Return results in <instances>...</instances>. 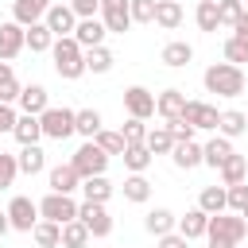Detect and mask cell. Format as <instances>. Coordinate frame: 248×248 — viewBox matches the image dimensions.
<instances>
[{
	"mask_svg": "<svg viewBox=\"0 0 248 248\" xmlns=\"http://www.w3.org/2000/svg\"><path fill=\"white\" fill-rule=\"evenodd\" d=\"M50 58H54V74H58L62 81H78V78L85 74V46H81L74 35H62V39H54V46H50Z\"/></svg>",
	"mask_w": 248,
	"mask_h": 248,
	"instance_id": "1",
	"label": "cell"
},
{
	"mask_svg": "<svg viewBox=\"0 0 248 248\" xmlns=\"http://www.w3.org/2000/svg\"><path fill=\"white\" fill-rule=\"evenodd\" d=\"M202 81H205V89L209 93H217V97H240L244 93V70L240 66H232V62H213L205 74H202Z\"/></svg>",
	"mask_w": 248,
	"mask_h": 248,
	"instance_id": "2",
	"label": "cell"
},
{
	"mask_svg": "<svg viewBox=\"0 0 248 248\" xmlns=\"http://www.w3.org/2000/svg\"><path fill=\"white\" fill-rule=\"evenodd\" d=\"M70 163H74V170H78L81 178H93V174H105V167H108V151L97 147L93 140H85V143L70 155Z\"/></svg>",
	"mask_w": 248,
	"mask_h": 248,
	"instance_id": "3",
	"label": "cell"
},
{
	"mask_svg": "<svg viewBox=\"0 0 248 248\" xmlns=\"http://www.w3.org/2000/svg\"><path fill=\"white\" fill-rule=\"evenodd\" d=\"M39 120H43V136L46 140H70L78 128H74V108H58V105H50L46 112H39Z\"/></svg>",
	"mask_w": 248,
	"mask_h": 248,
	"instance_id": "4",
	"label": "cell"
},
{
	"mask_svg": "<svg viewBox=\"0 0 248 248\" xmlns=\"http://www.w3.org/2000/svg\"><path fill=\"white\" fill-rule=\"evenodd\" d=\"M39 202H31V198H23V194H16L12 202H8V221H12V229L16 232H31L35 225H39Z\"/></svg>",
	"mask_w": 248,
	"mask_h": 248,
	"instance_id": "5",
	"label": "cell"
},
{
	"mask_svg": "<svg viewBox=\"0 0 248 248\" xmlns=\"http://www.w3.org/2000/svg\"><path fill=\"white\" fill-rule=\"evenodd\" d=\"M205 236H225V240L240 244V240L248 236V221H244V213H213Z\"/></svg>",
	"mask_w": 248,
	"mask_h": 248,
	"instance_id": "6",
	"label": "cell"
},
{
	"mask_svg": "<svg viewBox=\"0 0 248 248\" xmlns=\"http://www.w3.org/2000/svg\"><path fill=\"white\" fill-rule=\"evenodd\" d=\"M39 213L46 217V221H58V225H66V221H74L78 217V202H74V194H46L43 202H39Z\"/></svg>",
	"mask_w": 248,
	"mask_h": 248,
	"instance_id": "7",
	"label": "cell"
},
{
	"mask_svg": "<svg viewBox=\"0 0 248 248\" xmlns=\"http://www.w3.org/2000/svg\"><path fill=\"white\" fill-rule=\"evenodd\" d=\"M108 27V35H124L132 27V0H101V12H97Z\"/></svg>",
	"mask_w": 248,
	"mask_h": 248,
	"instance_id": "8",
	"label": "cell"
},
{
	"mask_svg": "<svg viewBox=\"0 0 248 248\" xmlns=\"http://www.w3.org/2000/svg\"><path fill=\"white\" fill-rule=\"evenodd\" d=\"M78 217L85 221V229H89L93 236H108V232H112V217H108L105 202H81V205H78Z\"/></svg>",
	"mask_w": 248,
	"mask_h": 248,
	"instance_id": "9",
	"label": "cell"
},
{
	"mask_svg": "<svg viewBox=\"0 0 248 248\" xmlns=\"http://www.w3.org/2000/svg\"><path fill=\"white\" fill-rule=\"evenodd\" d=\"M23 46H27V27L16 23V19L0 23V62H12Z\"/></svg>",
	"mask_w": 248,
	"mask_h": 248,
	"instance_id": "10",
	"label": "cell"
},
{
	"mask_svg": "<svg viewBox=\"0 0 248 248\" xmlns=\"http://www.w3.org/2000/svg\"><path fill=\"white\" fill-rule=\"evenodd\" d=\"M124 108H128V116L147 120V116H155V93L143 89V85H128L124 89Z\"/></svg>",
	"mask_w": 248,
	"mask_h": 248,
	"instance_id": "11",
	"label": "cell"
},
{
	"mask_svg": "<svg viewBox=\"0 0 248 248\" xmlns=\"http://www.w3.org/2000/svg\"><path fill=\"white\" fill-rule=\"evenodd\" d=\"M43 23L54 31V39H62V35H74V27H78V12H74L70 4H50L46 16H43Z\"/></svg>",
	"mask_w": 248,
	"mask_h": 248,
	"instance_id": "12",
	"label": "cell"
},
{
	"mask_svg": "<svg viewBox=\"0 0 248 248\" xmlns=\"http://www.w3.org/2000/svg\"><path fill=\"white\" fill-rule=\"evenodd\" d=\"M105 35H108V27H105V19L101 16H89V19H78V27H74V39L89 50V46H105Z\"/></svg>",
	"mask_w": 248,
	"mask_h": 248,
	"instance_id": "13",
	"label": "cell"
},
{
	"mask_svg": "<svg viewBox=\"0 0 248 248\" xmlns=\"http://www.w3.org/2000/svg\"><path fill=\"white\" fill-rule=\"evenodd\" d=\"M46 182H50L54 194H74V190H81V174L74 170V163H58V167H50Z\"/></svg>",
	"mask_w": 248,
	"mask_h": 248,
	"instance_id": "14",
	"label": "cell"
},
{
	"mask_svg": "<svg viewBox=\"0 0 248 248\" xmlns=\"http://www.w3.org/2000/svg\"><path fill=\"white\" fill-rule=\"evenodd\" d=\"M198 132L202 128H213L217 132V120H221V112H217V105H205V101H186V112H182Z\"/></svg>",
	"mask_w": 248,
	"mask_h": 248,
	"instance_id": "15",
	"label": "cell"
},
{
	"mask_svg": "<svg viewBox=\"0 0 248 248\" xmlns=\"http://www.w3.org/2000/svg\"><path fill=\"white\" fill-rule=\"evenodd\" d=\"M170 159H174L178 170H194L198 163H205V151H202V143H194V140H178V143L170 147Z\"/></svg>",
	"mask_w": 248,
	"mask_h": 248,
	"instance_id": "16",
	"label": "cell"
},
{
	"mask_svg": "<svg viewBox=\"0 0 248 248\" xmlns=\"http://www.w3.org/2000/svg\"><path fill=\"white\" fill-rule=\"evenodd\" d=\"M155 112H159L163 120H178V116L186 112V93H182V89H163V93L155 97Z\"/></svg>",
	"mask_w": 248,
	"mask_h": 248,
	"instance_id": "17",
	"label": "cell"
},
{
	"mask_svg": "<svg viewBox=\"0 0 248 248\" xmlns=\"http://www.w3.org/2000/svg\"><path fill=\"white\" fill-rule=\"evenodd\" d=\"M46 8H50V0H16L12 4V19L23 23V27H31V23H39L46 16Z\"/></svg>",
	"mask_w": 248,
	"mask_h": 248,
	"instance_id": "18",
	"label": "cell"
},
{
	"mask_svg": "<svg viewBox=\"0 0 248 248\" xmlns=\"http://www.w3.org/2000/svg\"><path fill=\"white\" fill-rule=\"evenodd\" d=\"M19 112H31V116H39V112H46L50 108V97H46V89L43 85H23V93H19Z\"/></svg>",
	"mask_w": 248,
	"mask_h": 248,
	"instance_id": "19",
	"label": "cell"
},
{
	"mask_svg": "<svg viewBox=\"0 0 248 248\" xmlns=\"http://www.w3.org/2000/svg\"><path fill=\"white\" fill-rule=\"evenodd\" d=\"M143 229L159 240V236H167V232H174V229H178V217H174L170 209H163V205H159V209H151V213L143 217Z\"/></svg>",
	"mask_w": 248,
	"mask_h": 248,
	"instance_id": "20",
	"label": "cell"
},
{
	"mask_svg": "<svg viewBox=\"0 0 248 248\" xmlns=\"http://www.w3.org/2000/svg\"><path fill=\"white\" fill-rule=\"evenodd\" d=\"M178 232L186 236V240H198V236H205L209 232V213L198 205V209H190L186 217H178Z\"/></svg>",
	"mask_w": 248,
	"mask_h": 248,
	"instance_id": "21",
	"label": "cell"
},
{
	"mask_svg": "<svg viewBox=\"0 0 248 248\" xmlns=\"http://www.w3.org/2000/svg\"><path fill=\"white\" fill-rule=\"evenodd\" d=\"M12 136L19 140V147L39 143V140H43V120H39V116H31V112H23V116L16 120V128H12Z\"/></svg>",
	"mask_w": 248,
	"mask_h": 248,
	"instance_id": "22",
	"label": "cell"
},
{
	"mask_svg": "<svg viewBox=\"0 0 248 248\" xmlns=\"http://www.w3.org/2000/svg\"><path fill=\"white\" fill-rule=\"evenodd\" d=\"M217 170H221V186L248 182V159H244V155H236V151H232V155H229V159H225Z\"/></svg>",
	"mask_w": 248,
	"mask_h": 248,
	"instance_id": "23",
	"label": "cell"
},
{
	"mask_svg": "<svg viewBox=\"0 0 248 248\" xmlns=\"http://www.w3.org/2000/svg\"><path fill=\"white\" fill-rule=\"evenodd\" d=\"M198 205L213 217V213H225L229 209V186H205L202 194H198Z\"/></svg>",
	"mask_w": 248,
	"mask_h": 248,
	"instance_id": "24",
	"label": "cell"
},
{
	"mask_svg": "<svg viewBox=\"0 0 248 248\" xmlns=\"http://www.w3.org/2000/svg\"><path fill=\"white\" fill-rule=\"evenodd\" d=\"M31 236H35V244H39V248H62V225H58V221L39 217V225L31 229Z\"/></svg>",
	"mask_w": 248,
	"mask_h": 248,
	"instance_id": "25",
	"label": "cell"
},
{
	"mask_svg": "<svg viewBox=\"0 0 248 248\" xmlns=\"http://www.w3.org/2000/svg\"><path fill=\"white\" fill-rule=\"evenodd\" d=\"M50 46H54V31H50L43 19L31 23V27H27V50H31V54H46Z\"/></svg>",
	"mask_w": 248,
	"mask_h": 248,
	"instance_id": "26",
	"label": "cell"
},
{
	"mask_svg": "<svg viewBox=\"0 0 248 248\" xmlns=\"http://www.w3.org/2000/svg\"><path fill=\"white\" fill-rule=\"evenodd\" d=\"M217 132H221V136H229V140H236V136H244V132H248V116H244L240 108H225V112H221V120H217Z\"/></svg>",
	"mask_w": 248,
	"mask_h": 248,
	"instance_id": "27",
	"label": "cell"
},
{
	"mask_svg": "<svg viewBox=\"0 0 248 248\" xmlns=\"http://www.w3.org/2000/svg\"><path fill=\"white\" fill-rule=\"evenodd\" d=\"M202 151H205V163H209V167L217 170V167H221V163H225V159L232 155V140L217 132V136H213L209 143H202Z\"/></svg>",
	"mask_w": 248,
	"mask_h": 248,
	"instance_id": "28",
	"label": "cell"
},
{
	"mask_svg": "<svg viewBox=\"0 0 248 248\" xmlns=\"http://www.w3.org/2000/svg\"><path fill=\"white\" fill-rule=\"evenodd\" d=\"M155 23H159L163 31H174V27L182 23V4H178V0H159V4H155Z\"/></svg>",
	"mask_w": 248,
	"mask_h": 248,
	"instance_id": "29",
	"label": "cell"
},
{
	"mask_svg": "<svg viewBox=\"0 0 248 248\" xmlns=\"http://www.w3.org/2000/svg\"><path fill=\"white\" fill-rule=\"evenodd\" d=\"M159 58H163V66L178 70V66H186V62L194 58V46H190V43H182V39H174V43H167V46H163V54H159Z\"/></svg>",
	"mask_w": 248,
	"mask_h": 248,
	"instance_id": "30",
	"label": "cell"
},
{
	"mask_svg": "<svg viewBox=\"0 0 248 248\" xmlns=\"http://www.w3.org/2000/svg\"><path fill=\"white\" fill-rule=\"evenodd\" d=\"M147 151L151 155H170V147H174V136H170V128L167 124H155V128H147Z\"/></svg>",
	"mask_w": 248,
	"mask_h": 248,
	"instance_id": "31",
	"label": "cell"
},
{
	"mask_svg": "<svg viewBox=\"0 0 248 248\" xmlns=\"http://www.w3.org/2000/svg\"><path fill=\"white\" fill-rule=\"evenodd\" d=\"M89 229H85V221L81 217H74V221H66L62 225V248H85L89 244Z\"/></svg>",
	"mask_w": 248,
	"mask_h": 248,
	"instance_id": "32",
	"label": "cell"
},
{
	"mask_svg": "<svg viewBox=\"0 0 248 248\" xmlns=\"http://www.w3.org/2000/svg\"><path fill=\"white\" fill-rule=\"evenodd\" d=\"M112 62H116V58H112L108 46H89V50H85V74H108Z\"/></svg>",
	"mask_w": 248,
	"mask_h": 248,
	"instance_id": "33",
	"label": "cell"
},
{
	"mask_svg": "<svg viewBox=\"0 0 248 248\" xmlns=\"http://www.w3.org/2000/svg\"><path fill=\"white\" fill-rule=\"evenodd\" d=\"M120 159H124V167H128L132 174H143V170L151 167V159H155V155L147 151V143H132V147L120 155Z\"/></svg>",
	"mask_w": 248,
	"mask_h": 248,
	"instance_id": "34",
	"label": "cell"
},
{
	"mask_svg": "<svg viewBox=\"0 0 248 248\" xmlns=\"http://www.w3.org/2000/svg\"><path fill=\"white\" fill-rule=\"evenodd\" d=\"M81 194H85V202H108V198H112V182H108L105 174L81 178Z\"/></svg>",
	"mask_w": 248,
	"mask_h": 248,
	"instance_id": "35",
	"label": "cell"
},
{
	"mask_svg": "<svg viewBox=\"0 0 248 248\" xmlns=\"http://www.w3.org/2000/svg\"><path fill=\"white\" fill-rule=\"evenodd\" d=\"M74 128H78V136L93 140V136L101 132V112H97V108H78V112H74Z\"/></svg>",
	"mask_w": 248,
	"mask_h": 248,
	"instance_id": "36",
	"label": "cell"
},
{
	"mask_svg": "<svg viewBox=\"0 0 248 248\" xmlns=\"http://www.w3.org/2000/svg\"><path fill=\"white\" fill-rule=\"evenodd\" d=\"M16 159H19V170H23V174H39V170L46 167V155H43V147H39V143H27Z\"/></svg>",
	"mask_w": 248,
	"mask_h": 248,
	"instance_id": "37",
	"label": "cell"
},
{
	"mask_svg": "<svg viewBox=\"0 0 248 248\" xmlns=\"http://www.w3.org/2000/svg\"><path fill=\"white\" fill-rule=\"evenodd\" d=\"M19 93H23V85L16 81V70H12L8 62H0V101L16 105V101H19Z\"/></svg>",
	"mask_w": 248,
	"mask_h": 248,
	"instance_id": "38",
	"label": "cell"
},
{
	"mask_svg": "<svg viewBox=\"0 0 248 248\" xmlns=\"http://www.w3.org/2000/svg\"><path fill=\"white\" fill-rule=\"evenodd\" d=\"M194 19H198V27L202 31H217L221 27V16H217V0H198V12H194Z\"/></svg>",
	"mask_w": 248,
	"mask_h": 248,
	"instance_id": "39",
	"label": "cell"
},
{
	"mask_svg": "<svg viewBox=\"0 0 248 248\" xmlns=\"http://www.w3.org/2000/svg\"><path fill=\"white\" fill-rule=\"evenodd\" d=\"M93 143H97V147H105L108 155H124V151H128V140H124V132H108V128H101V132L93 136Z\"/></svg>",
	"mask_w": 248,
	"mask_h": 248,
	"instance_id": "40",
	"label": "cell"
},
{
	"mask_svg": "<svg viewBox=\"0 0 248 248\" xmlns=\"http://www.w3.org/2000/svg\"><path fill=\"white\" fill-rule=\"evenodd\" d=\"M124 198H128V202H147V198H151V182H147L143 174H128V178H124Z\"/></svg>",
	"mask_w": 248,
	"mask_h": 248,
	"instance_id": "41",
	"label": "cell"
},
{
	"mask_svg": "<svg viewBox=\"0 0 248 248\" xmlns=\"http://www.w3.org/2000/svg\"><path fill=\"white\" fill-rule=\"evenodd\" d=\"M16 174H19V159L8 155V151H0V190H8L16 182Z\"/></svg>",
	"mask_w": 248,
	"mask_h": 248,
	"instance_id": "42",
	"label": "cell"
},
{
	"mask_svg": "<svg viewBox=\"0 0 248 248\" xmlns=\"http://www.w3.org/2000/svg\"><path fill=\"white\" fill-rule=\"evenodd\" d=\"M240 12H244V4H240V0H217V16H221V27H232V23L240 19Z\"/></svg>",
	"mask_w": 248,
	"mask_h": 248,
	"instance_id": "43",
	"label": "cell"
},
{
	"mask_svg": "<svg viewBox=\"0 0 248 248\" xmlns=\"http://www.w3.org/2000/svg\"><path fill=\"white\" fill-rule=\"evenodd\" d=\"M225 62H232V66H240V62H248V43L244 39H225Z\"/></svg>",
	"mask_w": 248,
	"mask_h": 248,
	"instance_id": "44",
	"label": "cell"
},
{
	"mask_svg": "<svg viewBox=\"0 0 248 248\" xmlns=\"http://www.w3.org/2000/svg\"><path fill=\"white\" fill-rule=\"evenodd\" d=\"M155 4L159 0H132V23H155Z\"/></svg>",
	"mask_w": 248,
	"mask_h": 248,
	"instance_id": "45",
	"label": "cell"
},
{
	"mask_svg": "<svg viewBox=\"0 0 248 248\" xmlns=\"http://www.w3.org/2000/svg\"><path fill=\"white\" fill-rule=\"evenodd\" d=\"M120 132H124L128 147H132V143H143V140H147V124H143V120H136V116H128V124H124Z\"/></svg>",
	"mask_w": 248,
	"mask_h": 248,
	"instance_id": "46",
	"label": "cell"
},
{
	"mask_svg": "<svg viewBox=\"0 0 248 248\" xmlns=\"http://www.w3.org/2000/svg\"><path fill=\"white\" fill-rule=\"evenodd\" d=\"M229 209H232V213H244V209H248V182L229 186Z\"/></svg>",
	"mask_w": 248,
	"mask_h": 248,
	"instance_id": "47",
	"label": "cell"
},
{
	"mask_svg": "<svg viewBox=\"0 0 248 248\" xmlns=\"http://www.w3.org/2000/svg\"><path fill=\"white\" fill-rule=\"evenodd\" d=\"M167 128H170L174 143H178V140H194V132H198V128H194V124H190L186 116H178V120H167Z\"/></svg>",
	"mask_w": 248,
	"mask_h": 248,
	"instance_id": "48",
	"label": "cell"
},
{
	"mask_svg": "<svg viewBox=\"0 0 248 248\" xmlns=\"http://www.w3.org/2000/svg\"><path fill=\"white\" fill-rule=\"evenodd\" d=\"M70 8L78 12V19H89V16L101 12V0H70Z\"/></svg>",
	"mask_w": 248,
	"mask_h": 248,
	"instance_id": "49",
	"label": "cell"
},
{
	"mask_svg": "<svg viewBox=\"0 0 248 248\" xmlns=\"http://www.w3.org/2000/svg\"><path fill=\"white\" fill-rule=\"evenodd\" d=\"M16 120H19V112H16L8 101H0V132H12V128H16Z\"/></svg>",
	"mask_w": 248,
	"mask_h": 248,
	"instance_id": "50",
	"label": "cell"
},
{
	"mask_svg": "<svg viewBox=\"0 0 248 248\" xmlns=\"http://www.w3.org/2000/svg\"><path fill=\"white\" fill-rule=\"evenodd\" d=\"M159 248H190V240L174 229V232H167V236H159Z\"/></svg>",
	"mask_w": 248,
	"mask_h": 248,
	"instance_id": "51",
	"label": "cell"
},
{
	"mask_svg": "<svg viewBox=\"0 0 248 248\" xmlns=\"http://www.w3.org/2000/svg\"><path fill=\"white\" fill-rule=\"evenodd\" d=\"M232 35H236V39H244V43H248V8H244V12H240V19H236V23H232Z\"/></svg>",
	"mask_w": 248,
	"mask_h": 248,
	"instance_id": "52",
	"label": "cell"
},
{
	"mask_svg": "<svg viewBox=\"0 0 248 248\" xmlns=\"http://www.w3.org/2000/svg\"><path fill=\"white\" fill-rule=\"evenodd\" d=\"M209 248H236V244L225 240V236H209Z\"/></svg>",
	"mask_w": 248,
	"mask_h": 248,
	"instance_id": "53",
	"label": "cell"
},
{
	"mask_svg": "<svg viewBox=\"0 0 248 248\" xmlns=\"http://www.w3.org/2000/svg\"><path fill=\"white\" fill-rule=\"evenodd\" d=\"M8 229H12V221H8V209H0V236H4Z\"/></svg>",
	"mask_w": 248,
	"mask_h": 248,
	"instance_id": "54",
	"label": "cell"
},
{
	"mask_svg": "<svg viewBox=\"0 0 248 248\" xmlns=\"http://www.w3.org/2000/svg\"><path fill=\"white\" fill-rule=\"evenodd\" d=\"M244 221H248V209H244Z\"/></svg>",
	"mask_w": 248,
	"mask_h": 248,
	"instance_id": "55",
	"label": "cell"
},
{
	"mask_svg": "<svg viewBox=\"0 0 248 248\" xmlns=\"http://www.w3.org/2000/svg\"><path fill=\"white\" fill-rule=\"evenodd\" d=\"M240 4H244V0H240Z\"/></svg>",
	"mask_w": 248,
	"mask_h": 248,
	"instance_id": "56",
	"label": "cell"
}]
</instances>
